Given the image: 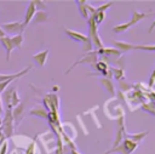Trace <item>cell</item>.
<instances>
[{
	"mask_svg": "<svg viewBox=\"0 0 155 154\" xmlns=\"http://www.w3.org/2000/svg\"><path fill=\"white\" fill-rule=\"evenodd\" d=\"M87 28H88V35H87V36H88V39L91 40L92 45H94L97 50L102 49V47H103V42H102V40H101L99 35H98L97 24L93 22V19H92L91 16H90L88 19H87Z\"/></svg>",
	"mask_w": 155,
	"mask_h": 154,
	"instance_id": "1",
	"label": "cell"
},
{
	"mask_svg": "<svg viewBox=\"0 0 155 154\" xmlns=\"http://www.w3.org/2000/svg\"><path fill=\"white\" fill-rule=\"evenodd\" d=\"M138 147V143L128 139V138H124L122 142L115 147V148H111L110 150H107L104 154H110V153H121V154H131L136 148Z\"/></svg>",
	"mask_w": 155,
	"mask_h": 154,
	"instance_id": "2",
	"label": "cell"
},
{
	"mask_svg": "<svg viewBox=\"0 0 155 154\" xmlns=\"http://www.w3.org/2000/svg\"><path fill=\"white\" fill-rule=\"evenodd\" d=\"M1 126H2V135L4 137H11L13 131V116L12 110L6 109L4 119H1Z\"/></svg>",
	"mask_w": 155,
	"mask_h": 154,
	"instance_id": "3",
	"label": "cell"
},
{
	"mask_svg": "<svg viewBox=\"0 0 155 154\" xmlns=\"http://www.w3.org/2000/svg\"><path fill=\"white\" fill-rule=\"evenodd\" d=\"M0 28L8 34H22L23 32V25L19 22H11V23H4L2 25H0Z\"/></svg>",
	"mask_w": 155,
	"mask_h": 154,
	"instance_id": "4",
	"label": "cell"
},
{
	"mask_svg": "<svg viewBox=\"0 0 155 154\" xmlns=\"http://www.w3.org/2000/svg\"><path fill=\"white\" fill-rule=\"evenodd\" d=\"M82 63H91V64H93V63H97V51H91V52H88V53H86L81 59H79V61H76L67 72H65V74H68L75 65H78V64H82Z\"/></svg>",
	"mask_w": 155,
	"mask_h": 154,
	"instance_id": "5",
	"label": "cell"
},
{
	"mask_svg": "<svg viewBox=\"0 0 155 154\" xmlns=\"http://www.w3.org/2000/svg\"><path fill=\"white\" fill-rule=\"evenodd\" d=\"M31 69V65H29V67H27L25 69H23V70H21V72H18V73H16V74H11V76L8 78V80H6V81H4V82H0V92H2V91H5L6 90V87L13 81V80H16V79H18L19 76H22V75H24L25 73H28L29 70Z\"/></svg>",
	"mask_w": 155,
	"mask_h": 154,
	"instance_id": "6",
	"label": "cell"
},
{
	"mask_svg": "<svg viewBox=\"0 0 155 154\" xmlns=\"http://www.w3.org/2000/svg\"><path fill=\"white\" fill-rule=\"evenodd\" d=\"M35 13H36V7H35V4H34V1H30V2H29V5H28V7H27L25 15H24V22L22 23L23 28H25V25H27V24H29V22H30V21L34 18Z\"/></svg>",
	"mask_w": 155,
	"mask_h": 154,
	"instance_id": "7",
	"label": "cell"
},
{
	"mask_svg": "<svg viewBox=\"0 0 155 154\" xmlns=\"http://www.w3.org/2000/svg\"><path fill=\"white\" fill-rule=\"evenodd\" d=\"M153 13H154V12H151V11H148V12H138V11H133V13H132V17H131V21H130L128 23H130V25L132 27V25L137 24L138 22H140L143 18L151 16Z\"/></svg>",
	"mask_w": 155,
	"mask_h": 154,
	"instance_id": "8",
	"label": "cell"
},
{
	"mask_svg": "<svg viewBox=\"0 0 155 154\" xmlns=\"http://www.w3.org/2000/svg\"><path fill=\"white\" fill-rule=\"evenodd\" d=\"M13 91H15V87H10L2 91L4 93L1 95V103H2V107L4 105L6 107V109H11V97Z\"/></svg>",
	"mask_w": 155,
	"mask_h": 154,
	"instance_id": "9",
	"label": "cell"
},
{
	"mask_svg": "<svg viewBox=\"0 0 155 154\" xmlns=\"http://www.w3.org/2000/svg\"><path fill=\"white\" fill-rule=\"evenodd\" d=\"M64 32H65V34H67L68 36H70L71 39H74L75 41H79V42H84V41H86V40L88 39L87 35L81 34V33H79V32H75V30H71V29L64 28Z\"/></svg>",
	"mask_w": 155,
	"mask_h": 154,
	"instance_id": "10",
	"label": "cell"
},
{
	"mask_svg": "<svg viewBox=\"0 0 155 154\" xmlns=\"http://www.w3.org/2000/svg\"><path fill=\"white\" fill-rule=\"evenodd\" d=\"M0 42L2 44V46L5 47V50H6V59L8 61L10 59V55H11V51L15 49V46H13V44L11 42V38L10 36H4V38H0Z\"/></svg>",
	"mask_w": 155,
	"mask_h": 154,
	"instance_id": "11",
	"label": "cell"
},
{
	"mask_svg": "<svg viewBox=\"0 0 155 154\" xmlns=\"http://www.w3.org/2000/svg\"><path fill=\"white\" fill-rule=\"evenodd\" d=\"M148 133H149L148 131L140 132V133H128L126 130H124V138H128V139H131V141H133V142H136V143H139Z\"/></svg>",
	"mask_w": 155,
	"mask_h": 154,
	"instance_id": "12",
	"label": "cell"
},
{
	"mask_svg": "<svg viewBox=\"0 0 155 154\" xmlns=\"http://www.w3.org/2000/svg\"><path fill=\"white\" fill-rule=\"evenodd\" d=\"M111 42L114 44L115 47H117V50H119L120 52H126V51H130V50H133V49H134V45L128 44V42H125V41L111 40Z\"/></svg>",
	"mask_w": 155,
	"mask_h": 154,
	"instance_id": "13",
	"label": "cell"
},
{
	"mask_svg": "<svg viewBox=\"0 0 155 154\" xmlns=\"http://www.w3.org/2000/svg\"><path fill=\"white\" fill-rule=\"evenodd\" d=\"M47 56H48V50H44L39 53H35L33 56V59L38 63L39 67H44L45 63H46V59H47Z\"/></svg>",
	"mask_w": 155,
	"mask_h": 154,
	"instance_id": "14",
	"label": "cell"
},
{
	"mask_svg": "<svg viewBox=\"0 0 155 154\" xmlns=\"http://www.w3.org/2000/svg\"><path fill=\"white\" fill-rule=\"evenodd\" d=\"M97 51V53H99V55H102L103 57L104 56H120L121 55V52L119 51V50H116V49H110V47H102V49H99V50H96Z\"/></svg>",
	"mask_w": 155,
	"mask_h": 154,
	"instance_id": "15",
	"label": "cell"
},
{
	"mask_svg": "<svg viewBox=\"0 0 155 154\" xmlns=\"http://www.w3.org/2000/svg\"><path fill=\"white\" fill-rule=\"evenodd\" d=\"M99 81H101V84L104 86V89L107 90V92H109L111 96L115 95V92H114V85L111 84V81H110L108 78H102V79H99Z\"/></svg>",
	"mask_w": 155,
	"mask_h": 154,
	"instance_id": "16",
	"label": "cell"
},
{
	"mask_svg": "<svg viewBox=\"0 0 155 154\" xmlns=\"http://www.w3.org/2000/svg\"><path fill=\"white\" fill-rule=\"evenodd\" d=\"M76 5H78V7H79V11H80V13L82 15V17L85 18V19H88V12H87V10H86V1L85 0H79V1H76Z\"/></svg>",
	"mask_w": 155,
	"mask_h": 154,
	"instance_id": "17",
	"label": "cell"
},
{
	"mask_svg": "<svg viewBox=\"0 0 155 154\" xmlns=\"http://www.w3.org/2000/svg\"><path fill=\"white\" fill-rule=\"evenodd\" d=\"M22 112H23V104H18L15 107V110L12 112V116H13V120H16V124L19 122L21 116H22Z\"/></svg>",
	"mask_w": 155,
	"mask_h": 154,
	"instance_id": "18",
	"label": "cell"
},
{
	"mask_svg": "<svg viewBox=\"0 0 155 154\" xmlns=\"http://www.w3.org/2000/svg\"><path fill=\"white\" fill-rule=\"evenodd\" d=\"M29 114L30 115H38V116L44 118V119H47V116H48V113L45 109H42V108H34V109L30 110Z\"/></svg>",
	"mask_w": 155,
	"mask_h": 154,
	"instance_id": "19",
	"label": "cell"
},
{
	"mask_svg": "<svg viewBox=\"0 0 155 154\" xmlns=\"http://www.w3.org/2000/svg\"><path fill=\"white\" fill-rule=\"evenodd\" d=\"M11 42L13 44V46H15V47L21 49V47H22V44H23V35H22V34L13 35V36L11 38Z\"/></svg>",
	"mask_w": 155,
	"mask_h": 154,
	"instance_id": "20",
	"label": "cell"
},
{
	"mask_svg": "<svg viewBox=\"0 0 155 154\" xmlns=\"http://www.w3.org/2000/svg\"><path fill=\"white\" fill-rule=\"evenodd\" d=\"M128 28H131L130 23H122V24L115 25V27L113 28V32H115V33H124V32H126Z\"/></svg>",
	"mask_w": 155,
	"mask_h": 154,
	"instance_id": "21",
	"label": "cell"
},
{
	"mask_svg": "<svg viewBox=\"0 0 155 154\" xmlns=\"http://www.w3.org/2000/svg\"><path fill=\"white\" fill-rule=\"evenodd\" d=\"M91 17H92L93 22L98 25V24H99V23H102V22H103V19H104V12H98V11H96V13H94V15H92Z\"/></svg>",
	"mask_w": 155,
	"mask_h": 154,
	"instance_id": "22",
	"label": "cell"
},
{
	"mask_svg": "<svg viewBox=\"0 0 155 154\" xmlns=\"http://www.w3.org/2000/svg\"><path fill=\"white\" fill-rule=\"evenodd\" d=\"M34 17H35V19H34L35 23H38V22H44V21L47 19V15H46L45 12H42V11H39L38 13H35Z\"/></svg>",
	"mask_w": 155,
	"mask_h": 154,
	"instance_id": "23",
	"label": "cell"
},
{
	"mask_svg": "<svg viewBox=\"0 0 155 154\" xmlns=\"http://www.w3.org/2000/svg\"><path fill=\"white\" fill-rule=\"evenodd\" d=\"M94 68H96L98 72L103 73L104 70H107V69H108V64H107L105 62H103V61H99V62H97V63H96Z\"/></svg>",
	"mask_w": 155,
	"mask_h": 154,
	"instance_id": "24",
	"label": "cell"
},
{
	"mask_svg": "<svg viewBox=\"0 0 155 154\" xmlns=\"http://www.w3.org/2000/svg\"><path fill=\"white\" fill-rule=\"evenodd\" d=\"M134 49L144 51H155V45H134Z\"/></svg>",
	"mask_w": 155,
	"mask_h": 154,
	"instance_id": "25",
	"label": "cell"
},
{
	"mask_svg": "<svg viewBox=\"0 0 155 154\" xmlns=\"http://www.w3.org/2000/svg\"><path fill=\"white\" fill-rule=\"evenodd\" d=\"M111 72H113L114 78H115V79H117V80L122 79V78H124V75H125L122 69H115V68H113V69H111Z\"/></svg>",
	"mask_w": 155,
	"mask_h": 154,
	"instance_id": "26",
	"label": "cell"
},
{
	"mask_svg": "<svg viewBox=\"0 0 155 154\" xmlns=\"http://www.w3.org/2000/svg\"><path fill=\"white\" fill-rule=\"evenodd\" d=\"M18 102H19V99H18V96H17V92H16V89H15V91L12 92V97H11V107L18 105Z\"/></svg>",
	"mask_w": 155,
	"mask_h": 154,
	"instance_id": "27",
	"label": "cell"
},
{
	"mask_svg": "<svg viewBox=\"0 0 155 154\" xmlns=\"http://www.w3.org/2000/svg\"><path fill=\"white\" fill-rule=\"evenodd\" d=\"M113 5V1H109V2H107V4H103L102 6H98V7H96V10L98 11V12H104L105 10H108L110 6Z\"/></svg>",
	"mask_w": 155,
	"mask_h": 154,
	"instance_id": "28",
	"label": "cell"
},
{
	"mask_svg": "<svg viewBox=\"0 0 155 154\" xmlns=\"http://www.w3.org/2000/svg\"><path fill=\"white\" fill-rule=\"evenodd\" d=\"M143 109H145L147 112H149L150 114L155 115V107L153 103H149V104H143Z\"/></svg>",
	"mask_w": 155,
	"mask_h": 154,
	"instance_id": "29",
	"label": "cell"
},
{
	"mask_svg": "<svg viewBox=\"0 0 155 154\" xmlns=\"http://www.w3.org/2000/svg\"><path fill=\"white\" fill-rule=\"evenodd\" d=\"M82 44H84V45H82V51H85V52H86V51H90V50L92 49V42H91V40H90V39H87V40H86V41H84Z\"/></svg>",
	"mask_w": 155,
	"mask_h": 154,
	"instance_id": "30",
	"label": "cell"
},
{
	"mask_svg": "<svg viewBox=\"0 0 155 154\" xmlns=\"http://www.w3.org/2000/svg\"><path fill=\"white\" fill-rule=\"evenodd\" d=\"M154 84H155V68H154L153 73L150 74V78H149V86L151 87V86H154Z\"/></svg>",
	"mask_w": 155,
	"mask_h": 154,
	"instance_id": "31",
	"label": "cell"
},
{
	"mask_svg": "<svg viewBox=\"0 0 155 154\" xmlns=\"http://www.w3.org/2000/svg\"><path fill=\"white\" fill-rule=\"evenodd\" d=\"M6 150H7V142L5 141L0 146V154H6Z\"/></svg>",
	"mask_w": 155,
	"mask_h": 154,
	"instance_id": "32",
	"label": "cell"
},
{
	"mask_svg": "<svg viewBox=\"0 0 155 154\" xmlns=\"http://www.w3.org/2000/svg\"><path fill=\"white\" fill-rule=\"evenodd\" d=\"M25 154H34V143H30V146L28 147Z\"/></svg>",
	"mask_w": 155,
	"mask_h": 154,
	"instance_id": "33",
	"label": "cell"
},
{
	"mask_svg": "<svg viewBox=\"0 0 155 154\" xmlns=\"http://www.w3.org/2000/svg\"><path fill=\"white\" fill-rule=\"evenodd\" d=\"M34 4H35V7L38 6V7H40V8H45V4H44L42 1H34Z\"/></svg>",
	"mask_w": 155,
	"mask_h": 154,
	"instance_id": "34",
	"label": "cell"
},
{
	"mask_svg": "<svg viewBox=\"0 0 155 154\" xmlns=\"http://www.w3.org/2000/svg\"><path fill=\"white\" fill-rule=\"evenodd\" d=\"M154 28H155V19H154V22L151 23V25L149 27V29H148V32H149V33H151V32L154 30Z\"/></svg>",
	"mask_w": 155,
	"mask_h": 154,
	"instance_id": "35",
	"label": "cell"
},
{
	"mask_svg": "<svg viewBox=\"0 0 155 154\" xmlns=\"http://www.w3.org/2000/svg\"><path fill=\"white\" fill-rule=\"evenodd\" d=\"M70 154H80L78 150H76V148L75 149H70Z\"/></svg>",
	"mask_w": 155,
	"mask_h": 154,
	"instance_id": "36",
	"label": "cell"
},
{
	"mask_svg": "<svg viewBox=\"0 0 155 154\" xmlns=\"http://www.w3.org/2000/svg\"><path fill=\"white\" fill-rule=\"evenodd\" d=\"M2 113V103H1V92H0V115Z\"/></svg>",
	"mask_w": 155,
	"mask_h": 154,
	"instance_id": "37",
	"label": "cell"
},
{
	"mask_svg": "<svg viewBox=\"0 0 155 154\" xmlns=\"http://www.w3.org/2000/svg\"><path fill=\"white\" fill-rule=\"evenodd\" d=\"M4 36H6V34H5V32L0 28V38H4Z\"/></svg>",
	"mask_w": 155,
	"mask_h": 154,
	"instance_id": "38",
	"label": "cell"
},
{
	"mask_svg": "<svg viewBox=\"0 0 155 154\" xmlns=\"http://www.w3.org/2000/svg\"><path fill=\"white\" fill-rule=\"evenodd\" d=\"M0 127H1V118H0Z\"/></svg>",
	"mask_w": 155,
	"mask_h": 154,
	"instance_id": "39",
	"label": "cell"
},
{
	"mask_svg": "<svg viewBox=\"0 0 155 154\" xmlns=\"http://www.w3.org/2000/svg\"><path fill=\"white\" fill-rule=\"evenodd\" d=\"M153 104H154V107H155V102H154V103H153Z\"/></svg>",
	"mask_w": 155,
	"mask_h": 154,
	"instance_id": "40",
	"label": "cell"
}]
</instances>
